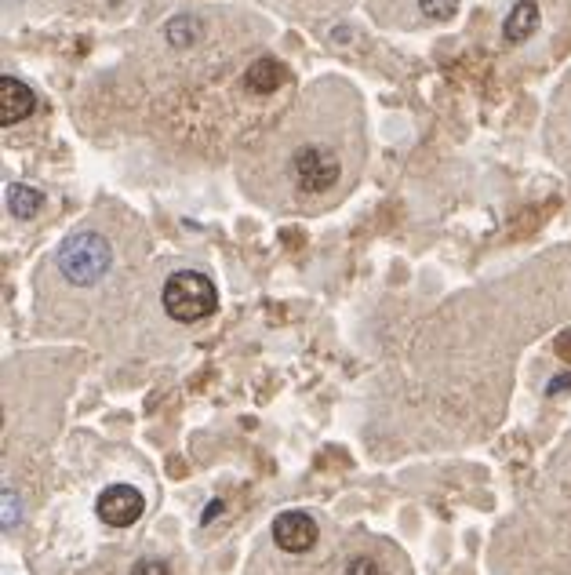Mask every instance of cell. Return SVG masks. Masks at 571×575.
<instances>
[{"label":"cell","instance_id":"4fadbf2b","mask_svg":"<svg viewBox=\"0 0 571 575\" xmlns=\"http://www.w3.org/2000/svg\"><path fill=\"white\" fill-rule=\"evenodd\" d=\"M350 575H375V565H371V561H353Z\"/></svg>","mask_w":571,"mask_h":575},{"label":"cell","instance_id":"9c48e42d","mask_svg":"<svg viewBox=\"0 0 571 575\" xmlns=\"http://www.w3.org/2000/svg\"><path fill=\"white\" fill-rule=\"evenodd\" d=\"M44 197L33 186H8V212L15 219H33V215L41 212Z\"/></svg>","mask_w":571,"mask_h":575},{"label":"cell","instance_id":"5b68a950","mask_svg":"<svg viewBox=\"0 0 571 575\" xmlns=\"http://www.w3.org/2000/svg\"><path fill=\"white\" fill-rule=\"evenodd\" d=\"M95 510H99V517L110 528H128V525H135V521L142 517V510H146V499H142L139 488L110 485L106 492L99 495Z\"/></svg>","mask_w":571,"mask_h":575},{"label":"cell","instance_id":"7a4b0ae2","mask_svg":"<svg viewBox=\"0 0 571 575\" xmlns=\"http://www.w3.org/2000/svg\"><path fill=\"white\" fill-rule=\"evenodd\" d=\"M110 244H106V237L95 230H81L73 233V237H66V244L59 248V266L62 273H66V281L73 284H91L99 281L102 273L110 270Z\"/></svg>","mask_w":571,"mask_h":575},{"label":"cell","instance_id":"8fae6325","mask_svg":"<svg viewBox=\"0 0 571 575\" xmlns=\"http://www.w3.org/2000/svg\"><path fill=\"white\" fill-rule=\"evenodd\" d=\"M419 8H422V15H426V19L444 22V19H451V15L459 11V0H419Z\"/></svg>","mask_w":571,"mask_h":575},{"label":"cell","instance_id":"8992f818","mask_svg":"<svg viewBox=\"0 0 571 575\" xmlns=\"http://www.w3.org/2000/svg\"><path fill=\"white\" fill-rule=\"evenodd\" d=\"M37 110V95L30 91V84H22L19 77H0V124H19Z\"/></svg>","mask_w":571,"mask_h":575},{"label":"cell","instance_id":"30bf717a","mask_svg":"<svg viewBox=\"0 0 571 575\" xmlns=\"http://www.w3.org/2000/svg\"><path fill=\"white\" fill-rule=\"evenodd\" d=\"M197 37H201V26H197V19H175L168 26V41L175 44V48H190Z\"/></svg>","mask_w":571,"mask_h":575},{"label":"cell","instance_id":"7c38bea8","mask_svg":"<svg viewBox=\"0 0 571 575\" xmlns=\"http://www.w3.org/2000/svg\"><path fill=\"white\" fill-rule=\"evenodd\" d=\"M131 575H171L164 561H139V565L131 568Z\"/></svg>","mask_w":571,"mask_h":575},{"label":"cell","instance_id":"6da1fadb","mask_svg":"<svg viewBox=\"0 0 571 575\" xmlns=\"http://www.w3.org/2000/svg\"><path fill=\"white\" fill-rule=\"evenodd\" d=\"M219 306V292L211 277L197 270H182V273H171L168 284H164V310H168L171 321L179 324H197L204 317H211Z\"/></svg>","mask_w":571,"mask_h":575},{"label":"cell","instance_id":"ba28073f","mask_svg":"<svg viewBox=\"0 0 571 575\" xmlns=\"http://www.w3.org/2000/svg\"><path fill=\"white\" fill-rule=\"evenodd\" d=\"M535 26H539V8H535V0H521V4L510 11L506 26H502V37L510 44H524L531 33H535Z\"/></svg>","mask_w":571,"mask_h":575},{"label":"cell","instance_id":"277c9868","mask_svg":"<svg viewBox=\"0 0 571 575\" xmlns=\"http://www.w3.org/2000/svg\"><path fill=\"white\" fill-rule=\"evenodd\" d=\"M317 521H313L306 510H284L277 521H273V543L281 546L284 554H306L317 546Z\"/></svg>","mask_w":571,"mask_h":575},{"label":"cell","instance_id":"3957f363","mask_svg":"<svg viewBox=\"0 0 571 575\" xmlns=\"http://www.w3.org/2000/svg\"><path fill=\"white\" fill-rule=\"evenodd\" d=\"M339 175H342L339 153L321 146V142H306V146H299V150L291 153V182L306 197L328 193L339 182Z\"/></svg>","mask_w":571,"mask_h":575},{"label":"cell","instance_id":"5bb4252c","mask_svg":"<svg viewBox=\"0 0 571 575\" xmlns=\"http://www.w3.org/2000/svg\"><path fill=\"white\" fill-rule=\"evenodd\" d=\"M564 386H571V379H557V383L550 386V394H557V390H564Z\"/></svg>","mask_w":571,"mask_h":575},{"label":"cell","instance_id":"52a82bcc","mask_svg":"<svg viewBox=\"0 0 571 575\" xmlns=\"http://www.w3.org/2000/svg\"><path fill=\"white\" fill-rule=\"evenodd\" d=\"M284 77H288V73H284V66L277 59H259L244 73V84H248L251 95H270V91L281 88Z\"/></svg>","mask_w":571,"mask_h":575}]
</instances>
